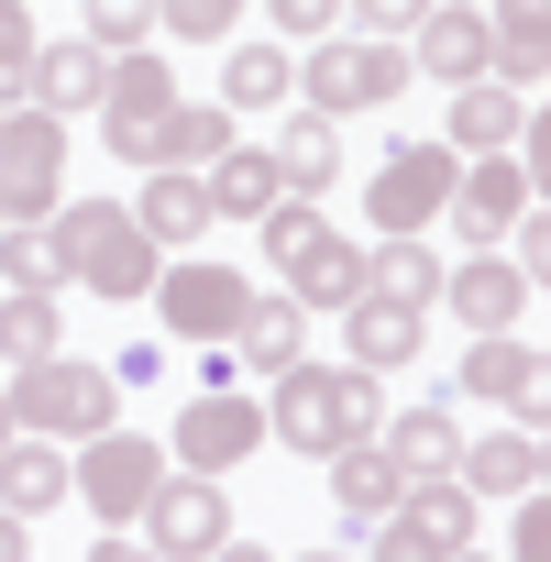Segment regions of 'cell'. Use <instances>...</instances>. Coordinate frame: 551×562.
Wrapping results in <instances>:
<instances>
[{
    "mask_svg": "<svg viewBox=\"0 0 551 562\" xmlns=\"http://www.w3.org/2000/svg\"><path fill=\"white\" fill-rule=\"evenodd\" d=\"M45 276H67L89 299H144L155 288V243L133 232V199H67L45 221Z\"/></svg>",
    "mask_w": 551,
    "mask_h": 562,
    "instance_id": "obj_1",
    "label": "cell"
},
{
    "mask_svg": "<svg viewBox=\"0 0 551 562\" xmlns=\"http://www.w3.org/2000/svg\"><path fill=\"white\" fill-rule=\"evenodd\" d=\"M265 430L288 441V452H310V463H331L342 441H375V430H386V386H375L364 364H353V375H331V364H288V375H276Z\"/></svg>",
    "mask_w": 551,
    "mask_h": 562,
    "instance_id": "obj_2",
    "label": "cell"
},
{
    "mask_svg": "<svg viewBox=\"0 0 551 562\" xmlns=\"http://www.w3.org/2000/svg\"><path fill=\"white\" fill-rule=\"evenodd\" d=\"M111 419H122V386L78 353H45L12 375V430H34V441H100Z\"/></svg>",
    "mask_w": 551,
    "mask_h": 562,
    "instance_id": "obj_3",
    "label": "cell"
},
{
    "mask_svg": "<svg viewBox=\"0 0 551 562\" xmlns=\"http://www.w3.org/2000/svg\"><path fill=\"white\" fill-rule=\"evenodd\" d=\"M56 177H67V122L56 111H0V221H56Z\"/></svg>",
    "mask_w": 551,
    "mask_h": 562,
    "instance_id": "obj_4",
    "label": "cell"
},
{
    "mask_svg": "<svg viewBox=\"0 0 551 562\" xmlns=\"http://www.w3.org/2000/svg\"><path fill=\"white\" fill-rule=\"evenodd\" d=\"M299 100L331 122V111H386V100H408V45H375V34H353V45H321L310 67H299Z\"/></svg>",
    "mask_w": 551,
    "mask_h": 562,
    "instance_id": "obj_5",
    "label": "cell"
},
{
    "mask_svg": "<svg viewBox=\"0 0 551 562\" xmlns=\"http://www.w3.org/2000/svg\"><path fill=\"white\" fill-rule=\"evenodd\" d=\"M67 485L89 496V518H100V529H133V518H144V496L166 485V463H155V441H133V430H100V441H78Z\"/></svg>",
    "mask_w": 551,
    "mask_h": 562,
    "instance_id": "obj_6",
    "label": "cell"
},
{
    "mask_svg": "<svg viewBox=\"0 0 551 562\" xmlns=\"http://www.w3.org/2000/svg\"><path fill=\"white\" fill-rule=\"evenodd\" d=\"M452 177H463V155H452V144H397V155L375 166V188H364L375 232H430V221L452 210Z\"/></svg>",
    "mask_w": 551,
    "mask_h": 562,
    "instance_id": "obj_7",
    "label": "cell"
},
{
    "mask_svg": "<svg viewBox=\"0 0 551 562\" xmlns=\"http://www.w3.org/2000/svg\"><path fill=\"white\" fill-rule=\"evenodd\" d=\"M144 299H155V331H177V342H232V321H243L254 288H243L232 265H199V254H188V265L155 276Z\"/></svg>",
    "mask_w": 551,
    "mask_h": 562,
    "instance_id": "obj_8",
    "label": "cell"
},
{
    "mask_svg": "<svg viewBox=\"0 0 551 562\" xmlns=\"http://www.w3.org/2000/svg\"><path fill=\"white\" fill-rule=\"evenodd\" d=\"M265 441V408L243 397V386H199L188 408H177V463L188 474H221V463H243Z\"/></svg>",
    "mask_w": 551,
    "mask_h": 562,
    "instance_id": "obj_9",
    "label": "cell"
},
{
    "mask_svg": "<svg viewBox=\"0 0 551 562\" xmlns=\"http://www.w3.org/2000/svg\"><path fill=\"white\" fill-rule=\"evenodd\" d=\"M529 199H540V177H529L518 155H474V166L452 177V221H463L474 243H507V232L529 221Z\"/></svg>",
    "mask_w": 551,
    "mask_h": 562,
    "instance_id": "obj_10",
    "label": "cell"
},
{
    "mask_svg": "<svg viewBox=\"0 0 551 562\" xmlns=\"http://www.w3.org/2000/svg\"><path fill=\"white\" fill-rule=\"evenodd\" d=\"M144 518H155V551H166V562H177V551H221V540H232L221 474H166V485L144 496Z\"/></svg>",
    "mask_w": 551,
    "mask_h": 562,
    "instance_id": "obj_11",
    "label": "cell"
},
{
    "mask_svg": "<svg viewBox=\"0 0 551 562\" xmlns=\"http://www.w3.org/2000/svg\"><path fill=\"white\" fill-rule=\"evenodd\" d=\"M210 155H232V111H188V100H166V111L122 144V166H177V177H199Z\"/></svg>",
    "mask_w": 551,
    "mask_h": 562,
    "instance_id": "obj_12",
    "label": "cell"
},
{
    "mask_svg": "<svg viewBox=\"0 0 551 562\" xmlns=\"http://www.w3.org/2000/svg\"><path fill=\"white\" fill-rule=\"evenodd\" d=\"M408 78H452V89H474V78H485V12L430 0V12L408 23Z\"/></svg>",
    "mask_w": 551,
    "mask_h": 562,
    "instance_id": "obj_13",
    "label": "cell"
},
{
    "mask_svg": "<svg viewBox=\"0 0 551 562\" xmlns=\"http://www.w3.org/2000/svg\"><path fill=\"white\" fill-rule=\"evenodd\" d=\"M452 386H463V397H496V408H518V419L540 430V353H529L518 331H474V353H463Z\"/></svg>",
    "mask_w": 551,
    "mask_h": 562,
    "instance_id": "obj_14",
    "label": "cell"
},
{
    "mask_svg": "<svg viewBox=\"0 0 551 562\" xmlns=\"http://www.w3.org/2000/svg\"><path fill=\"white\" fill-rule=\"evenodd\" d=\"M100 89H111V56L89 45V34H67V45H45L34 56V78H23V111H100Z\"/></svg>",
    "mask_w": 551,
    "mask_h": 562,
    "instance_id": "obj_15",
    "label": "cell"
},
{
    "mask_svg": "<svg viewBox=\"0 0 551 562\" xmlns=\"http://www.w3.org/2000/svg\"><path fill=\"white\" fill-rule=\"evenodd\" d=\"M441 299H452V310H463V321H474V331H518V321H529V299H540V288H529V276H518V265H507V254H474V265H463V276H441Z\"/></svg>",
    "mask_w": 551,
    "mask_h": 562,
    "instance_id": "obj_16",
    "label": "cell"
},
{
    "mask_svg": "<svg viewBox=\"0 0 551 562\" xmlns=\"http://www.w3.org/2000/svg\"><path fill=\"white\" fill-rule=\"evenodd\" d=\"M375 452H386L408 485H430V474H452V463H463V430H452V408H430V397H419V408H397V419L375 430Z\"/></svg>",
    "mask_w": 551,
    "mask_h": 562,
    "instance_id": "obj_17",
    "label": "cell"
},
{
    "mask_svg": "<svg viewBox=\"0 0 551 562\" xmlns=\"http://www.w3.org/2000/svg\"><path fill=\"white\" fill-rule=\"evenodd\" d=\"M540 56H551V0H496V12H485V67H507V89L529 100Z\"/></svg>",
    "mask_w": 551,
    "mask_h": 562,
    "instance_id": "obj_18",
    "label": "cell"
},
{
    "mask_svg": "<svg viewBox=\"0 0 551 562\" xmlns=\"http://www.w3.org/2000/svg\"><path fill=\"white\" fill-rule=\"evenodd\" d=\"M199 188H210V221H265L276 199H288V177H276V155H254V144L210 155V166H199Z\"/></svg>",
    "mask_w": 551,
    "mask_h": 562,
    "instance_id": "obj_19",
    "label": "cell"
},
{
    "mask_svg": "<svg viewBox=\"0 0 551 562\" xmlns=\"http://www.w3.org/2000/svg\"><path fill=\"white\" fill-rule=\"evenodd\" d=\"M166 100H177L166 56H144V45H133V56H111V89H100V111H111V122H100V133H111V155H122V144H133V133L166 111Z\"/></svg>",
    "mask_w": 551,
    "mask_h": 562,
    "instance_id": "obj_20",
    "label": "cell"
},
{
    "mask_svg": "<svg viewBox=\"0 0 551 562\" xmlns=\"http://www.w3.org/2000/svg\"><path fill=\"white\" fill-rule=\"evenodd\" d=\"M518 133H529V100L507 78H474L452 100V155H518Z\"/></svg>",
    "mask_w": 551,
    "mask_h": 562,
    "instance_id": "obj_21",
    "label": "cell"
},
{
    "mask_svg": "<svg viewBox=\"0 0 551 562\" xmlns=\"http://www.w3.org/2000/svg\"><path fill=\"white\" fill-rule=\"evenodd\" d=\"M133 232H144L155 254H188V243L210 232V188H199V177H177V166H155V188L133 199Z\"/></svg>",
    "mask_w": 551,
    "mask_h": 562,
    "instance_id": "obj_22",
    "label": "cell"
},
{
    "mask_svg": "<svg viewBox=\"0 0 551 562\" xmlns=\"http://www.w3.org/2000/svg\"><path fill=\"white\" fill-rule=\"evenodd\" d=\"M342 331H353V364H364V375H386V364H408V353H419L430 310H408V299H375V288H364V299L342 310Z\"/></svg>",
    "mask_w": 551,
    "mask_h": 562,
    "instance_id": "obj_23",
    "label": "cell"
},
{
    "mask_svg": "<svg viewBox=\"0 0 551 562\" xmlns=\"http://www.w3.org/2000/svg\"><path fill=\"white\" fill-rule=\"evenodd\" d=\"M397 496H408V474H397L375 441H342V452H331V507H342V529H375Z\"/></svg>",
    "mask_w": 551,
    "mask_h": 562,
    "instance_id": "obj_24",
    "label": "cell"
},
{
    "mask_svg": "<svg viewBox=\"0 0 551 562\" xmlns=\"http://www.w3.org/2000/svg\"><path fill=\"white\" fill-rule=\"evenodd\" d=\"M232 342H243V364H254V375H288V364H299V342H310V310H299L288 288H276V299L254 288V299H243V321H232Z\"/></svg>",
    "mask_w": 551,
    "mask_h": 562,
    "instance_id": "obj_25",
    "label": "cell"
},
{
    "mask_svg": "<svg viewBox=\"0 0 551 562\" xmlns=\"http://www.w3.org/2000/svg\"><path fill=\"white\" fill-rule=\"evenodd\" d=\"M452 485H463V496H529V485H540V430L518 419V430L474 441V452L452 463Z\"/></svg>",
    "mask_w": 551,
    "mask_h": 562,
    "instance_id": "obj_26",
    "label": "cell"
},
{
    "mask_svg": "<svg viewBox=\"0 0 551 562\" xmlns=\"http://www.w3.org/2000/svg\"><path fill=\"white\" fill-rule=\"evenodd\" d=\"M408 540H430V551H474V496L452 485V474H430V485H408L397 507H386Z\"/></svg>",
    "mask_w": 551,
    "mask_h": 562,
    "instance_id": "obj_27",
    "label": "cell"
},
{
    "mask_svg": "<svg viewBox=\"0 0 551 562\" xmlns=\"http://www.w3.org/2000/svg\"><path fill=\"white\" fill-rule=\"evenodd\" d=\"M288 276H299V288H288L299 310H353V299H364V243H342V232H321V243H310V254H299Z\"/></svg>",
    "mask_w": 551,
    "mask_h": 562,
    "instance_id": "obj_28",
    "label": "cell"
},
{
    "mask_svg": "<svg viewBox=\"0 0 551 562\" xmlns=\"http://www.w3.org/2000/svg\"><path fill=\"white\" fill-rule=\"evenodd\" d=\"M56 496H67V441L12 430V452H0V507H12V518H34V507H56Z\"/></svg>",
    "mask_w": 551,
    "mask_h": 562,
    "instance_id": "obj_29",
    "label": "cell"
},
{
    "mask_svg": "<svg viewBox=\"0 0 551 562\" xmlns=\"http://www.w3.org/2000/svg\"><path fill=\"white\" fill-rule=\"evenodd\" d=\"M364 288H375V299H408V310H430V299H441V254H430L419 232H386V243L364 254Z\"/></svg>",
    "mask_w": 551,
    "mask_h": 562,
    "instance_id": "obj_30",
    "label": "cell"
},
{
    "mask_svg": "<svg viewBox=\"0 0 551 562\" xmlns=\"http://www.w3.org/2000/svg\"><path fill=\"white\" fill-rule=\"evenodd\" d=\"M276 100H299L288 45H232L221 56V111H276Z\"/></svg>",
    "mask_w": 551,
    "mask_h": 562,
    "instance_id": "obj_31",
    "label": "cell"
},
{
    "mask_svg": "<svg viewBox=\"0 0 551 562\" xmlns=\"http://www.w3.org/2000/svg\"><path fill=\"white\" fill-rule=\"evenodd\" d=\"M276 177H288V199H321V188L342 177V133H331L321 111H299L288 144H276Z\"/></svg>",
    "mask_w": 551,
    "mask_h": 562,
    "instance_id": "obj_32",
    "label": "cell"
},
{
    "mask_svg": "<svg viewBox=\"0 0 551 562\" xmlns=\"http://www.w3.org/2000/svg\"><path fill=\"white\" fill-rule=\"evenodd\" d=\"M45 353H67L56 342V288H12L0 299V364H45Z\"/></svg>",
    "mask_w": 551,
    "mask_h": 562,
    "instance_id": "obj_33",
    "label": "cell"
},
{
    "mask_svg": "<svg viewBox=\"0 0 551 562\" xmlns=\"http://www.w3.org/2000/svg\"><path fill=\"white\" fill-rule=\"evenodd\" d=\"M34 56H45V34H34V0H0V100H23Z\"/></svg>",
    "mask_w": 551,
    "mask_h": 562,
    "instance_id": "obj_34",
    "label": "cell"
},
{
    "mask_svg": "<svg viewBox=\"0 0 551 562\" xmlns=\"http://www.w3.org/2000/svg\"><path fill=\"white\" fill-rule=\"evenodd\" d=\"M321 232H331V221H321V199H276V210H265V254H276V276H288Z\"/></svg>",
    "mask_w": 551,
    "mask_h": 562,
    "instance_id": "obj_35",
    "label": "cell"
},
{
    "mask_svg": "<svg viewBox=\"0 0 551 562\" xmlns=\"http://www.w3.org/2000/svg\"><path fill=\"white\" fill-rule=\"evenodd\" d=\"M144 34H155V0H89V45L100 56H133Z\"/></svg>",
    "mask_w": 551,
    "mask_h": 562,
    "instance_id": "obj_36",
    "label": "cell"
},
{
    "mask_svg": "<svg viewBox=\"0 0 551 562\" xmlns=\"http://www.w3.org/2000/svg\"><path fill=\"white\" fill-rule=\"evenodd\" d=\"M155 23L188 34V45H221V34L243 23V0H155Z\"/></svg>",
    "mask_w": 551,
    "mask_h": 562,
    "instance_id": "obj_37",
    "label": "cell"
},
{
    "mask_svg": "<svg viewBox=\"0 0 551 562\" xmlns=\"http://www.w3.org/2000/svg\"><path fill=\"white\" fill-rule=\"evenodd\" d=\"M0 288H56V276H45V232L0 221Z\"/></svg>",
    "mask_w": 551,
    "mask_h": 562,
    "instance_id": "obj_38",
    "label": "cell"
},
{
    "mask_svg": "<svg viewBox=\"0 0 551 562\" xmlns=\"http://www.w3.org/2000/svg\"><path fill=\"white\" fill-rule=\"evenodd\" d=\"M342 12H353V23L375 34V45H408V23L430 12V0H342Z\"/></svg>",
    "mask_w": 551,
    "mask_h": 562,
    "instance_id": "obj_39",
    "label": "cell"
},
{
    "mask_svg": "<svg viewBox=\"0 0 551 562\" xmlns=\"http://www.w3.org/2000/svg\"><path fill=\"white\" fill-rule=\"evenodd\" d=\"M276 12V34H321L331 45V23H342V0H265Z\"/></svg>",
    "mask_w": 551,
    "mask_h": 562,
    "instance_id": "obj_40",
    "label": "cell"
},
{
    "mask_svg": "<svg viewBox=\"0 0 551 562\" xmlns=\"http://www.w3.org/2000/svg\"><path fill=\"white\" fill-rule=\"evenodd\" d=\"M507 562H551V518H540V485L518 496V551H507Z\"/></svg>",
    "mask_w": 551,
    "mask_h": 562,
    "instance_id": "obj_41",
    "label": "cell"
},
{
    "mask_svg": "<svg viewBox=\"0 0 551 562\" xmlns=\"http://www.w3.org/2000/svg\"><path fill=\"white\" fill-rule=\"evenodd\" d=\"M375 562H452V551H430V540H408L397 518H375Z\"/></svg>",
    "mask_w": 551,
    "mask_h": 562,
    "instance_id": "obj_42",
    "label": "cell"
},
{
    "mask_svg": "<svg viewBox=\"0 0 551 562\" xmlns=\"http://www.w3.org/2000/svg\"><path fill=\"white\" fill-rule=\"evenodd\" d=\"M89 562H166V551H155V540H133V529H100V540H89Z\"/></svg>",
    "mask_w": 551,
    "mask_h": 562,
    "instance_id": "obj_43",
    "label": "cell"
},
{
    "mask_svg": "<svg viewBox=\"0 0 551 562\" xmlns=\"http://www.w3.org/2000/svg\"><path fill=\"white\" fill-rule=\"evenodd\" d=\"M155 375H166V353H155V342H133V353L111 364V386H155Z\"/></svg>",
    "mask_w": 551,
    "mask_h": 562,
    "instance_id": "obj_44",
    "label": "cell"
},
{
    "mask_svg": "<svg viewBox=\"0 0 551 562\" xmlns=\"http://www.w3.org/2000/svg\"><path fill=\"white\" fill-rule=\"evenodd\" d=\"M0 562H34V540H23V518L0 507Z\"/></svg>",
    "mask_w": 551,
    "mask_h": 562,
    "instance_id": "obj_45",
    "label": "cell"
},
{
    "mask_svg": "<svg viewBox=\"0 0 551 562\" xmlns=\"http://www.w3.org/2000/svg\"><path fill=\"white\" fill-rule=\"evenodd\" d=\"M210 562H276V551H254V540H221V551H210Z\"/></svg>",
    "mask_w": 551,
    "mask_h": 562,
    "instance_id": "obj_46",
    "label": "cell"
},
{
    "mask_svg": "<svg viewBox=\"0 0 551 562\" xmlns=\"http://www.w3.org/2000/svg\"><path fill=\"white\" fill-rule=\"evenodd\" d=\"M0 452H12V386H0Z\"/></svg>",
    "mask_w": 551,
    "mask_h": 562,
    "instance_id": "obj_47",
    "label": "cell"
},
{
    "mask_svg": "<svg viewBox=\"0 0 551 562\" xmlns=\"http://www.w3.org/2000/svg\"><path fill=\"white\" fill-rule=\"evenodd\" d=\"M299 562H353V551H299Z\"/></svg>",
    "mask_w": 551,
    "mask_h": 562,
    "instance_id": "obj_48",
    "label": "cell"
},
{
    "mask_svg": "<svg viewBox=\"0 0 551 562\" xmlns=\"http://www.w3.org/2000/svg\"><path fill=\"white\" fill-rule=\"evenodd\" d=\"M452 562H496V551H452Z\"/></svg>",
    "mask_w": 551,
    "mask_h": 562,
    "instance_id": "obj_49",
    "label": "cell"
},
{
    "mask_svg": "<svg viewBox=\"0 0 551 562\" xmlns=\"http://www.w3.org/2000/svg\"><path fill=\"white\" fill-rule=\"evenodd\" d=\"M452 12H474V0H452Z\"/></svg>",
    "mask_w": 551,
    "mask_h": 562,
    "instance_id": "obj_50",
    "label": "cell"
},
{
    "mask_svg": "<svg viewBox=\"0 0 551 562\" xmlns=\"http://www.w3.org/2000/svg\"><path fill=\"white\" fill-rule=\"evenodd\" d=\"M0 111H12V100H0Z\"/></svg>",
    "mask_w": 551,
    "mask_h": 562,
    "instance_id": "obj_51",
    "label": "cell"
}]
</instances>
